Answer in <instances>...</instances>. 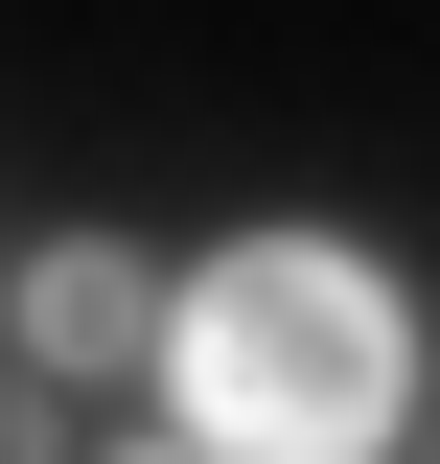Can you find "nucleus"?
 <instances>
[{"label": "nucleus", "instance_id": "obj_1", "mask_svg": "<svg viewBox=\"0 0 440 464\" xmlns=\"http://www.w3.org/2000/svg\"><path fill=\"white\" fill-rule=\"evenodd\" d=\"M163 348H186V441H209V464H371V418L417 395L394 279H371V256H325V232L209 256V279L163 302Z\"/></svg>", "mask_w": 440, "mask_h": 464}, {"label": "nucleus", "instance_id": "obj_2", "mask_svg": "<svg viewBox=\"0 0 440 464\" xmlns=\"http://www.w3.org/2000/svg\"><path fill=\"white\" fill-rule=\"evenodd\" d=\"M24 348H47V372H139V348H163V279H139L116 232H70L47 279H24Z\"/></svg>", "mask_w": 440, "mask_h": 464}, {"label": "nucleus", "instance_id": "obj_3", "mask_svg": "<svg viewBox=\"0 0 440 464\" xmlns=\"http://www.w3.org/2000/svg\"><path fill=\"white\" fill-rule=\"evenodd\" d=\"M0 464H47V418H24V395H0Z\"/></svg>", "mask_w": 440, "mask_h": 464}, {"label": "nucleus", "instance_id": "obj_4", "mask_svg": "<svg viewBox=\"0 0 440 464\" xmlns=\"http://www.w3.org/2000/svg\"><path fill=\"white\" fill-rule=\"evenodd\" d=\"M163 464H186V441H163Z\"/></svg>", "mask_w": 440, "mask_h": 464}]
</instances>
